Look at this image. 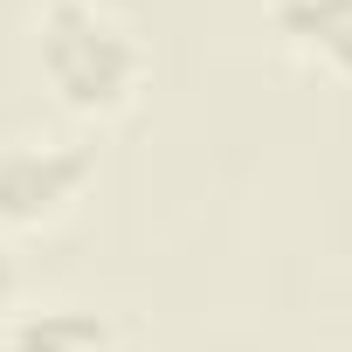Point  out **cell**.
Listing matches in <instances>:
<instances>
[{"instance_id":"277c9868","label":"cell","mask_w":352,"mask_h":352,"mask_svg":"<svg viewBox=\"0 0 352 352\" xmlns=\"http://www.w3.org/2000/svg\"><path fill=\"white\" fill-rule=\"evenodd\" d=\"M118 318L97 304H28L8 318V352H111Z\"/></svg>"},{"instance_id":"3957f363","label":"cell","mask_w":352,"mask_h":352,"mask_svg":"<svg viewBox=\"0 0 352 352\" xmlns=\"http://www.w3.org/2000/svg\"><path fill=\"white\" fill-rule=\"evenodd\" d=\"M270 35L304 69L352 83V0H270Z\"/></svg>"},{"instance_id":"7a4b0ae2","label":"cell","mask_w":352,"mask_h":352,"mask_svg":"<svg viewBox=\"0 0 352 352\" xmlns=\"http://www.w3.org/2000/svg\"><path fill=\"white\" fill-rule=\"evenodd\" d=\"M97 187V145L83 131H21L0 138V235H35L76 214Z\"/></svg>"},{"instance_id":"5b68a950","label":"cell","mask_w":352,"mask_h":352,"mask_svg":"<svg viewBox=\"0 0 352 352\" xmlns=\"http://www.w3.org/2000/svg\"><path fill=\"white\" fill-rule=\"evenodd\" d=\"M21 311V263H14V249L0 242V324H8Z\"/></svg>"},{"instance_id":"6da1fadb","label":"cell","mask_w":352,"mask_h":352,"mask_svg":"<svg viewBox=\"0 0 352 352\" xmlns=\"http://www.w3.org/2000/svg\"><path fill=\"white\" fill-rule=\"evenodd\" d=\"M28 49L56 111L76 124H118L152 83V49L111 0H42L28 14Z\"/></svg>"}]
</instances>
